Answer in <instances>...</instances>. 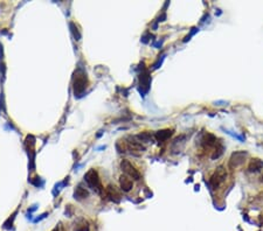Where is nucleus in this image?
Segmentation results:
<instances>
[{
    "label": "nucleus",
    "mask_w": 263,
    "mask_h": 231,
    "mask_svg": "<svg viewBox=\"0 0 263 231\" xmlns=\"http://www.w3.org/2000/svg\"><path fill=\"white\" fill-rule=\"evenodd\" d=\"M226 177H227V172H226V168L223 166H219L215 172L212 174V176H210V179H209V185L210 187H212L213 189H218L226 180Z\"/></svg>",
    "instance_id": "obj_1"
},
{
    "label": "nucleus",
    "mask_w": 263,
    "mask_h": 231,
    "mask_svg": "<svg viewBox=\"0 0 263 231\" xmlns=\"http://www.w3.org/2000/svg\"><path fill=\"white\" fill-rule=\"evenodd\" d=\"M107 191H108V196L111 197V200H114V201H116V202L119 201L120 195L117 193V190H116L115 187H109V188L107 189Z\"/></svg>",
    "instance_id": "obj_9"
},
{
    "label": "nucleus",
    "mask_w": 263,
    "mask_h": 231,
    "mask_svg": "<svg viewBox=\"0 0 263 231\" xmlns=\"http://www.w3.org/2000/svg\"><path fill=\"white\" fill-rule=\"evenodd\" d=\"M263 168V161L261 159H252L248 165V170L249 172H258Z\"/></svg>",
    "instance_id": "obj_7"
},
{
    "label": "nucleus",
    "mask_w": 263,
    "mask_h": 231,
    "mask_svg": "<svg viewBox=\"0 0 263 231\" xmlns=\"http://www.w3.org/2000/svg\"><path fill=\"white\" fill-rule=\"evenodd\" d=\"M261 182H263V175L261 176Z\"/></svg>",
    "instance_id": "obj_13"
},
{
    "label": "nucleus",
    "mask_w": 263,
    "mask_h": 231,
    "mask_svg": "<svg viewBox=\"0 0 263 231\" xmlns=\"http://www.w3.org/2000/svg\"><path fill=\"white\" fill-rule=\"evenodd\" d=\"M247 156H248V153L245 151H236V152L232 153L229 161H228V166H229L231 169H235L245 161Z\"/></svg>",
    "instance_id": "obj_3"
},
{
    "label": "nucleus",
    "mask_w": 263,
    "mask_h": 231,
    "mask_svg": "<svg viewBox=\"0 0 263 231\" xmlns=\"http://www.w3.org/2000/svg\"><path fill=\"white\" fill-rule=\"evenodd\" d=\"M87 196H88V191L82 187H77V189L75 191V197L81 200V199H85Z\"/></svg>",
    "instance_id": "obj_11"
},
{
    "label": "nucleus",
    "mask_w": 263,
    "mask_h": 231,
    "mask_svg": "<svg viewBox=\"0 0 263 231\" xmlns=\"http://www.w3.org/2000/svg\"><path fill=\"white\" fill-rule=\"evenodd\" d=\"M84 179H85L88 186H89L93 190H95V191L98 193V194L102 193V190H103L102 183H101V181H99V177H98L97 173H96L94 169H91V170L88 172V173L85 174V176H84Z\"/></svg>",
    "instance_id": "obj_2"
},
{
    "label": "nucleus",
    "mask_w": 263,
    "mask_h": 231,
    "mask_svg": "<svg viewBox=\"0 0 263 231\" xmlns=\"http://www.w3.org/2000/svg\"><path fill=\"white\" fill-rule=\"evenodd\" d=\"M120 167H122L123 172L125 173V175L132 177V179H135V180H139L140 179V173L138 172V169H136L135 166L131 165L130 161H128V160H123V161L120 162Z\"/></svg>",
    "instance_id": "obj_4"
},
{
    "label": "nucleus",
    "mask_w": 263,
    "mask_h": 231,
    "mask_svg": "<svg viewBox=\"0 0 263 231\" xmlns=\"http://www.w3.org/2000/svg\"><path fill=\"white\" fill-rule=\"evenodd\" d=\"M222 153H223V147H222V146H220L219 148H216V150H215L214 154L212 155V159H218V158H219Z\"/></svg>",
    "instance_id": "obj_12"
},
{
    "label": "nucleus",
    "mask_w": 263,
    "mask_h": 231,
    "mask_svg": "<svg viewBox=\"0 0 263 231\" xmlns=\"http://www.w3.org/2000/svg\"><path fill=\"white\" fill-rule=\"evenodd\" d=\"M87 86V78L85 76L82 74H77L75 77V82H74V90H75V95H80L85 90Z\"/></svg>",
    "instance_id": "obj_5"
},
{
    "label": "nucleus",
    "mask_w": 263,
    "mask_h": 231,
    "mask_svg": "<svg viewBox=\"0 0 263 231\" xmlns=\"http://www.w3.org/2000/svg\"><path fill=\"white\" fill-rule=\"evenodd\" d=\"M172 135V131L171 130H165V131H159L157 134H156V137H157V139L158 140H165V139H167L168 137H171Z\"/></svg>",
    "instance_id": "obj_10"
},
{
    "label": "nucleus",
    "mask_w": 263,
    "mask_h": 231,
    "mask_svg": "<svg viewBox=\"0 0 263 231\" xmlns=\"http://www.w3.org/2000/svg\"><path fill=\"white\" fill-rule=\"evenodd\" d=\"M201 143L206 147H212V146H215V144H216V138L213 134H210V133H206L204 135V138H202Z\"/></svg>",
    "instance_id": "obj_8"
},
{
    "label": "nucleus",
    "mask_w": 263,
    "mask_h": 231,
    "mask_svg": "<svg viewBox=\"0 0 263 231\" xmlns=\"http://www.w3.org/2000/svg\"><path fill=\"white\" fill-rule=\"evenodd\" d=\"M119 182H120V188L123 191H130L133 187V182L131 180V177L128 175H122L119 179Z\"/></svg>",
    "instance_id": "obj_6"
}]
</instances>
